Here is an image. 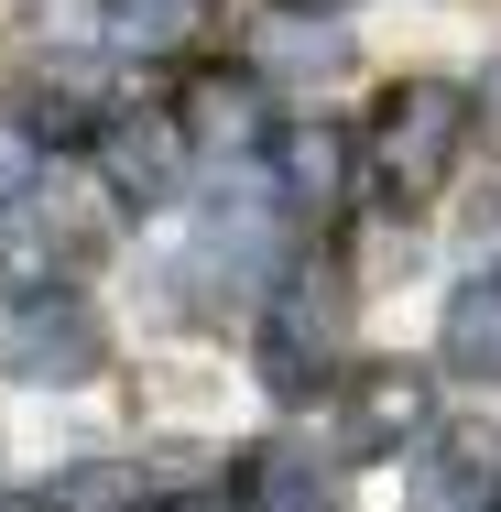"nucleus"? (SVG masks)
Masks as SVG:
<instances>
[{
  "instance_id": "obj_1",
  "label": "nucleus",
  "mask_w": 501,
  "mask_h": 512,
  "mask_svg": "<svg viewBox=\"0 0 501 512\" xmlns=\"http://www.w3.org/2000/svg\"><path fill=\"white\" fill-rule=\"evenodd\" d=\"M458 142H469V88L458 77H403V88H382V109H371V164L393 175L403 197L447 186Z\"/></svg>"
},
{
  "instance_id": "obj_2",
  "label": "nucleus",
  "mask_w": 501,
  "mask_h": 512,
  "mask_svg": "<svg viewBox=\"0 0 501 512\" xmlns=\"http://www.w3.org/2000/svg\"><path fill=\"white\" fill-rule=\"evenodd\" d=\"M338 327H349V295H338V273H295L284 262V284H273V306H262V382L305 404L327 371H338Z\"/></svg>"
},
{
  "instance_id": "obj_3",
  "label": "nucleus",
  "mask_w": 501,
  "mask_h": 512,
  "mask_svg": "<svg viewBox=\"0 0 501 512\" xmlns=\"http://www.w3.org/2000/svg\"><path fill=\"white\" fill-rule=\"evenodd\" d=\"M99 360H109V316L88 295H22L11 306V371L33 393H77V382H99Z\"/></svg>"
},
{
  "instance_id": "obj_4",
  "label": "nucleus",
  "mask_w": 501,
  "mask_h": 512,
  "mask_svg": "<svg viewBox=\"0 0 501 512\" xmlns=\"http://www.w3.org/2000/svg\"><path fill=\"white\" fill-rule=\"evenodd\" d=\"M186 164H197V142H186L175 109H120L99 131V175H109L120 207H175L186 197Z\"/></svg>"
},
{
  "instance_id": "obj_5",
  "label": "nucleus",
  "mask_w": 501,
  "mask_h": 512,
  "mask_svg": "<svg viewBox=\"0 0 501 512\" xmlns=\"http://www.w3.org/2000/svg\"><path fill=\"white\" fill-rule=\"evenodd\" d=\"M414 436H425V371L360 360V371L338 382V447H349V458H403Z\"/></svg>"
},
{
  "instance_id": "obj_6",
  "label": "nucleus",
  "mask_w": 501,
  "mask_h": 512,
  "mask_svg": "<svg viewBox=\"0 0 501 512\" xmlns=\"http://www.w3.org/2000/svg\"><path fill=\"white\" fill-rule=\"evenodd\" d=\"M436 360L458 371V382H501V273H469L458 295H447V327H436Z\"/></svg>"
},
{
  "instance_id": "obj_7",
  "label": "nucleus",
  "mask_w": 501,
  "mask_h": 512,
  "mask_svg": "<svg viewBox=\"0 0 501 512\" xmlns=\"http://www.w3.org/2000/svg\"><path fill=\"white\" fill-rule=\"evenodd\" d=\"M33 512H153V469L142 458H77L33 491Z\"/></svg>"
},
{
  "instance_id": "obj_8",
  "label": "nucleus",
  "mask_w": 501,
  "mask_h": 512,
  "mask_svg": "<svg viewBox=\"0 0 501 512\" xmlns=\"http://www.w3.org/2000/svg\"><path fill=\"white\" fill-rule=\"evenodd\" d=\"M99 22L120 55H186L207 33V0H99Z\"/></svg>"
},
{
  "instance_id": "obj_9",
  "label": "nucleus",
  "mask_w": 501,
  "mask_h": 512,
  "mask_svg": "<svg viewBox=\"0 0 501 512\" xmlns=\"http://www.w3.org/2000/svg\"><path fill=\"white\" fill-rule=\"evenodd\" d=\"M109 120H120V109H109L99 66H88V55H55L44 88H33V131H109Z\"/></svg>"
},
{
  "instance_id": "obj_10",
  "label": "nucleus",
  "mask_w": 501,
  "mask_h": 512,
  "mask_svg": "<svg viewBox=\"0 0 501 512\" xmlns=\"http://www.w3.org/2000/svg\"><path fill=\"white\" fill-rule=\"evenodd\" d=\"M273 153H284V197H295V207H338V197H349V142H338L327 120L284 131Z\"/></svg>"
},
{
  "instance_id": "obj_11",
  "label": "nucleus",
  "mask_w": 501,
  "mask_h": 512,
  "mask_svg": "<svg viewBox=\"0 0 501 512\" xmlns=\"http://www.w3.org/2000/svg\"><path fill=\"white\" fill-rule=\"evenodd\" d=\"M251 512H338V491L316 480V458H305V447H273V458H262V480H251Z\"/></svg>"
},
{
  "instance_id": "obj_12",
  "label": "nucleus",
  "mask_w": 501,
  "mask_h": 512,
  "mask_svg": "<svg viewBox=\"0 0 501 512\" xmlns=\"http://www.w3.org/2000/svg\"><path fill=\"white\" fill-rule=\"evenodd\" d=\"M33 186H44V131L33 120H0V218L33 197Z\"/></svg>"
},
{
  "instance_id": "obj_13",
  "label": "nucleus",
  "mask_w": 501,
  "mask_h": 512,
  "mask_svg": "<svg viewBox=\"0 0 501 512\" xmlns=\"http://www.w3.org/2000/svg\"><path fill=\"white\" fill-rule=\"evenodd\" d=\"M262 55H273L284 77H327V66H338V33H305V22H273V33H262Z\"/></svg>"
},
{
  "instance_id": "obj_14",
  "label": "nucleus",
  "mask_w": 501,
  "mask_h": 512,
  "mask_svg": "<svg viewBox=\"0 0 501 512\" xmlns=\"http://www.w3.org/2000/svg\"><path fill=\"white\" fill-rule=\"evenodd\" d=\"M425 512H501V491H436Z\"/></svg>"
},
{
  "instance_id": "obj_15",
  "label": "nucleus",
  "mask_w": 501,
  "mask_h": 512,
  "mask_svg": "<svg viewBox=\"0 0 501 512\" xmlns=\"http://www.w3.org/2000/svg\"><path fill=\"white\" fill-rule=\"evenodd\" d=\"M295 11H338V0H295Z\"/></svg>"
}]
</instances>
